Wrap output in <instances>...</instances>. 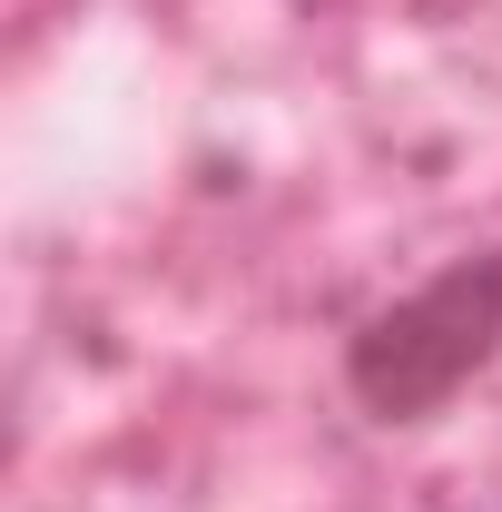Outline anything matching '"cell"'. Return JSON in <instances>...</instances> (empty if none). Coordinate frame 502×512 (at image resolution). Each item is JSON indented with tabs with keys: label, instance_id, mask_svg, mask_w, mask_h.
Listing matches in <instances>:
<instances>
[{
	"label": "cell",
	"instance_id": "cell-1",
	"mask_svg": "<svg viewBox=\"0 0 502 512\" xmlns=\"http://www.w3.org/2000/svg\"><path fill=\"white\" fill-rule=\"evenodd\" d=\"M493 365H502V247H463L424 286H404L345 325L335 384L375 434H424Z\"/></svg>",
	"mask_w": 502,
	"mask_h": 512
}]
</instances>
